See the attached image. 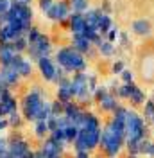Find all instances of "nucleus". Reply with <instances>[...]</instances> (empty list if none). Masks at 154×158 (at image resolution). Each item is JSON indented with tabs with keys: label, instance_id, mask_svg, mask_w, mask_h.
Returning <instances> with one entry per match:
<instances>
[{
	"label": "nucleus",
	"instance_id": "5701e85b",
	"mask_svg": "<svg viewBox=\"0 0 154 158\" xmlns=\"http://www.w3.org/2000/svg\"><path fill=\"white\" fill-rule=\"evenodd\" d=\"M7 122H9V128H14V129H20L22 124H23V115L20 111H14L7 117Z\"/></svg>",
	"mask_w": 154,
	"mask_h": 158
},
{
	"label": "nucleus",
	"instance_id": "c85d7f7f",
	"mask_svg": "<svg viewBox=\"0 0 154 158\" xmlns=\"http://www.w3.org/2000/svg\"><path fill=\"white\" fill-rule=\"evenodd\" d=\"M131 101L135 102V104H140V102H144V94H142V90L140 88H136L135 85L131 86Z\"/></svg>",
	"mask_w": 154,
	"mask_h": 158
},
{
	"label": "nucleus",
	"instance_id": "473e14b6",
	"mask_svg": "<svg viewBox=\"0 0 154 158\" xmlns=\"http://www.w3.org/2000/svg\"><path fill=\"white\" fill-rule=\"evenodd\" d=\"M11 9V0H0V15H7Z\"/></svg>",
	"mask_w": 154,
	"mask_h": 158
},
{
	"label": "nucleus",
	"instance_id": "f704fd0d",
	"mask_svg": "<svg viewBox=\"0 0 154 158\" xmlns=\"http://www.w3.org/2000/svg\"><path fill=\"white\" fill-rule=\"evenodd\" d=\"M106 95H107V92H106V88H104V86H99V88L95 90V97L99 99V102L106 97Z\"/></svg>",
	"mask_w": 154,
	"mask_h": 158
},
{
	"label": "nucleus",
	"instance_id": "58836bf2",
	"mask_svg": "<svg viewBox=\"0 0 154 158\" xmlns=\"http://www.w3.org/2000/svg\"><path fill=\"white\" fill-rule=\"evenodd\" d=\"M115 38H116V31H115V29H111L109 32H107V41L111 43V41H113Z\"/></svg>",
	"mask_w": 154,
	"mask_h": 158
},
{
	"label": "nucleus",
	"instance_id": "6ab92c4d",
	"mask_svg": "<svg viewBox=\"0 0 154 158\" xmlns=\"http://www.w3.org/2000/svg\"><path fill=\"white\" fill-rule=\"evenodd\" d=\"M48 138H50L52 142H56L58 146H61V148H65V146L68 144L67 137H65V129H56V131H52Z\"/></svg>",
	"mask_w": 154,
	"mask_h": 158
},
{
	"label": "nucleus",
	"instance_id": "2f4dec72",
	"mask_svg": "<svg viewBox=\"0 0 154 158\" xmlns=\"http://www.w3.org/2000/svg\"><path fill=\"white\" fill-rule=\"evenodd\" d=\"M152 115H154V102L152 101H147L145 102V117L152 118Z\"/></svg>",
	"mask_w": 154,
	"mask_h": 158
},
{
	"label": "nucleus",
	"instance_id": "c03bdc74",
	"mask_svg": "<svg viewBox=\"0 0 154 158\" xmlns=\"http://www.w3.org/2000/svg\"><path fill=\"white\" fill-rule=\"evenodd\" d=\"M151 120H152V124H154V115H152V118H151Z\"/></svg>",
	"mask_w": 154,
	"mask_h": 158
},
{
	"label": "nucleus",
	"instance_id": "aec40b11",
	"mask_svg": "<svg viewBox=\"0 0 154 158\" xmlns=\"http://www.w3.org/2000/svg\"><path fill=\"white\" fill-rule=\"evenodd\" d=\"M50 133V129L47 126V120H38L36 124H34V135L38 138H45Z\"/></svg>",
	"mask_w": 154,
	"mask_h": 158
},
{
	"label": "nucleus",
	"instance_id": "ea45409f",
	"mask_svg": "<svg viewBox=\"0 0 154 158\" xmlns=\"http://www.w3.org/2000/svg\"><path fill=\"white\" fill-rule=\"evenodd\" d=\"M7 23H9L7 15H0V27H4V25H7Z\"/></svg>",
	"mask_w": 154,
	"mask_h": 158
},
{
	"label": "nucleus",
	"instance_id": "423d86ee",
	"mask_svg": "<svg viewBox=\"0 0 154 158\" xmlns=\"http://www.w3.org/2000/svg\"><path fill=\"white\" fill-rule=\"evenodd\" d=\"M39 151H41L43 158H61L63 156V148L58 146L56 142H52L50 138H47V140L41 144Z\"/></svg>",
	"mask_w": 154,
	"mask_h": 158
},
{
	"label": "nucleus",
	"instance_id": "0eeeda50",
	"mask_svg": "<svg viewBox=\"0 0 154 158\" xmlns=\"http://www.w3.org/2000/svg\"><path fill=\"white\" fill-rule=\"evenodd\" d=\"M38 69L39 72H41V76L45 77V81H54V77H56V65L52 63V59L50 58H41L38 61Z\"/></svg>",
	"mask_w": 154,
	"mask_h": 158
},
{
	"label": "nucleus",
	"instance_id": "a19ab883",
	"mask_svg": "<svg viewBox=\"0 0 154 158\" xmlns=\"http://www.w3.org/2000/svg\"><path fill=\"white\" fill-rule=\"evenodd\" d=\"M18 4H22V6H30L32 4V0H16Z\"/></svg>",
	"mask_w": 154,
	"mask_h": 158
},
{
	"label": "nucleus",
	"instance_id": "cd10ccee",
	"mask_svg": "<svg viewBox=\"0 0 154 158\" xmlns=\"http://www.w3.org/2000/svg\"><path fill=\"white\" fill-rule=\"evenodd\" d=\"M9 156V138L0 135V158H7Z\"/></svg>",
	"mask_w": 154,
	"mask_h": 158
},
{
	"label": "nucleus",
	"instance_id": "2eb2a0df",
	"mask_svg": "<svg viewBox=\"0 0 154 158\" xmlns=\"http://www.w3.org/2000/svg\"><path fill=\"white\" fill-rule=\"evenodd\" d=\"M97 31H99L100 34H107V32L111 31V18L107 16L106 13H102V15H100L99 23H97Z\"/></svg>",
	"mask_w": 154,
	"mask_h": 158
},
{
	"label": "nucleus",
	"instance_id": "bb28decb",
	"mask_svg": "<svg viewBox=\"0 0 154 158\" xmlns=\"http://www.w3.org/2000/svg\"><path fill=\"white\" fill-rule=\"evenodd\" d=\"M25 38H27V41H29V45H34V43H38L39 38H41V31L36 29V27H32V29L25 34Z\"/></svg>",
	"mask_w": 154,
	"mask_h": 158
},
{
	"label": "nucleus",
	"instance_id": "1a4fd4ad",
	"mask_svg": "<svg viewBox=\"0 0 154 158\" xmlns=\"http://www.w3.org/2000/svg\"><path fill=\"white\" fill-rule=\"evenodd\" d=\"M14 56L16 52L13 50L11 43H0V67H9Z\"/></svg>",
	"mask_w": 154,
	"mask_h": 158
},
{
	"label": "nucleus",
	"instance_id": "c756f323",
	"mask_svg": "<svg viewBox=\"0 0 154 158\" xmlns=\"http://www.w3.org/2000/svg\"><path fill=\"white\" fill-rule=\"evenodd\" d=\"M99 52H100L102 56H111V54H113V45H111L109 41H102V43L99 45Z\"/></svg>",
	"mask_w": 154,
	"mask_h": 158
},
{
	"label": "nucleus",
	"instance_id": "4468645a",
	"mask_svg": "<svg viewBox=\"0 0 154 158\" xmlns=\"http://www.w3.org/2000/svg\"><path fill=\"white\" fill-rule=\"evenodd\" d=\"M79 113H81V106H79L77 102H74V101H72V102L65 104V111H63V115H65L70 122H72V120L79 115Z\"/></svg>",
	"mask_w": 154,
	"mask_h": 158
},
{
	"label": "nucleus",
	"instance_id": "b1692460",
	"mask_svg": "<svg viewBox=\"0 0 154 158\" xmlns=\"http://www.w3.org/2000/svg\"><path fill=\"white\" fill-rule=\"evenodd\" d=\"M100 106L102 110H106V111H115L118 108V104H116V99L113 95H106V97L100 101Z\"/></svg>",
	"mask_w": 154,
	"mask_h": 158
},
{
	"label": "nucleus",
	"instance_id": "a878e982",
	"mask_svg": "<svg viewBox=\"0 0 154 158\" xmlns=\"http://www.w3.org/2000/svg\"><path fill=\"white\" fill-rule=\"evenodd\" d=\"M77 135H79V128H75L74 124H72V126H68V128L65 129V137H67L68 144H74V142L77 140Z\"/></svg>",
	"mask_w": 154,
	"mask_h": 158
},
{
	"label": "nucleus",
	"instance_id": "4be33fe9",
	"mask_svg": "<svg viewBox=\"0 0 154 158\" xmlns=\"http://www.w3.org/2000/svg\"><path fill=\"white\" fill-rule=\"evenodd\" d=\"M140 155L154 158V142L152 140H147V138L142 140V144H140Z\"/></svg>",
	"mask_w": 154,
	"mask_h": 158
},
{
	"label": "nucleus",
	"instance_id": "393cba45",
	"mask_svg": "<svg viewBox=\"0 0 154 158\" xmlns=\"http://www.w3.org/2000/svg\"><path fill=\"white\" fill-rule=\"evenodd\" d=\"M70 2H72L74 13H77V15H83L88 9V0H70Z\"/></svg>",
	"mask_w": 154,
	"mask_h": 158
},
{
	"label": "nucleus",
	"instance_id": "37998d69",
	"mask_svg": "<svg viewBox=\"0 0 154 158\" xmlns=\"http://www.w3.org/2000/svg\"><path fill=\"white\" fill-rule=\"evenodd\" d=\"M125 158H138V155H127Z\"/></svg>",
	"mask_w": 154,
	"mask_h": 158
},
{
	"label": "nucleus",
	"instance_id": "72a5a7b5",
	"mask_svg": "<svg viewBox=\"0 0 154 158\" xmlns=\"http://www.w3.org/2000/svg\"><path fill=\"white\" fill-rule=\"evenodd\" d=\"M122 81H124L125 85H133V74L129 70H124L122 72Z\"/></svg>",
	"mask_w": 154,
	"mask_h": 158
},
{
	"label": "nucleus",
	"instance_id": "6e6552de",
	"mask_svg": "<svg viewBox=\"0 0 154 158\" xmlns=\"http://www.w3.org/2000/svg\"><path fill=\"white\" fill-rule=\"evenodd\" d=\"M0 76H2L4 85L7 88H13V86H16L20 83V74L14 72L13 69H9V67H0Z\"/></svg>",
	"mask_w": 154,
	"mask_h": 158
},
{
	"label": "nucleus",
	"instance_id": "a211bd4d",
	"mask_svg": "<svg viewBox=\"0 0 154 158\" xmlns=\"http://www.w3.org/2000/svg\"><path fill=\"white\" fill-rule=\"evenodd\" d=\"M58 101L61 104H68L74 101V94H72L70 86L68 88H58Z\"/></svg>",
	"mask_w": 154,
	"mask_h": 158
},
{
	"label": "nucleus",
	"instance_id": "7ed1b4c3",
	"mask_svg": "<svg viewBox=\"0 0 154 158\" xmlns=\"http://www.w3.org/2000/svg\"><path fill=\"white\" fill-rule=\"evenodd\" d=\"M100 133L102 131H88V129H79L77 140L74 142L75 151H93L100 146Z\"/></svg>",
	"mask_w": 154,
	"mask_h": 158
},
{
	"label": "nucleus",
	"instance_id": "39448f33",
	"mask_svg": "<svg viewBox=\"0 0 154 158\" xmlns=\"http://www.w3.org/2000/svg\"><path fill=\"white\" fill-rule=\"evenodd\" d=\"M70 15V6H68L65 0H59V2H54L52 9L47 13V16L54 22H63Z\"/></svg>",
	"mask_w": 154,
	"mask_h": 158
},
{
	"label": "nucleus",
	"instance_id": "7c9ffc66",
	"mask_svg": "<svg viewBox=\"0 0 154 158\" xmlns=\"http://www.w3.org/2000/svg\"><path fill=\"white\" fill-rule=\"evenodd\" d=\"M52 6H54V0H39V9L43 11L45 15L52 9Z\"/></svg>",
	"mask_w": 154,
	"mask_h": 158
},
{
	"label": "nucleus",
	"instance_id": "9d476101",
	"mask_svg": "<svg viewBox=\"0 0 154 158\" xmlns=\"http://www.w3.org/2000/svg\"><path fill=\"white\" fill-rule=\"evenodd\" d=\"M70 29L74 34H83L86 31V20H84V15H77L74 13L70 16Z\"/></svg>",
	"mask_w": 154,
	"mask_h": 158
},
{
	"label": "nucleus",
	"instance_id": "ddd939ff",
	"mask_svg": "<svg viewBox=\"0 0 154 158\" xmlns=\"http://www.w3.org/2000/svg\"><path fill=\"white\" fill-rule=\"evenodd\" d=\"M100 15H102V11H99V9H90V11H86L84 20H86V27H88V29H95V31H97V23H99Z\"/></svg>",
	"mask_w": 154,
	"mask_h": 158
},
{
	"label": "nucleus",
	"instance_id": "412c9836",
	"mask_svg": "<svg viewBox=\"0 0 154 158\" xmlns=\"http://www.w3.org/2000/svg\"><path fill=\"white\" fill-rule=\"evenodd\" d=\"M18 74H20V77H30V74H32V61L30 59L23 58V61L20 63V67H18Z\"/></svg>",
	"mask_w": 154,
	"mask_h": 158
},
{
	"label": "nucleus",
	"instance_id": "4c0bfd02",
	"mask_svg": "<svg viewBox=\"0 0 154 158\" xmlns=\"http://www.w3.org/2000/svg\"><path fill=\"white\" fill-rule=\"evenodd\" d=\"M7 128H9V122H7V118H6V117H0V133H4Z\"/></svg>",
	"mask_w": 154,
	"mask_h": 158
},
{
	"label": "nucleus",
	"instance_id": "9b49d317",
	"mask_svg": "<svg viewBox=\"0 0 154 158\" xmlns=\"http://www.w3.org/2000/svg\"><path fill=\"white\" fill-rule=\"evenodd\" d=\"M34 47L38 50L39 58H48L50 56V52H52V43H50V38L45 36V34H41V38H39L38 43H34Z\"/></svg>",
	"mask_w": 154,
	"mask_h": 158
},
{
	"label": "nucleus",
	"instance_id": "dca6fc26",
	"mask_svg": "<svg viewBox=\"0 0 154 158\" xmlns=\"http://www.w3.org/2000/svg\"><path fill=\"white\" fill-rule=\"evenodd\" d=\"M133 31H135L136 34H140V36H145V34L151 32V23L147 20H136L135 23H133Z\"/></svg>",
	"mask_w": 154,
	"mask_h": 158
},
{
	"label": "nucleus",
	"instance_id": "f8f14e48",
	"mask_svg": "<svg viewBox=\"0 0 154 158\" xmlns=\"http://www.w3.org/2000/svg\"><path fill=\"white\" fill-rule=\"evenodd\" d=\"M72 47H74L77 52L84 54V52H88V50H90L91 43H90V41H88L83 34H74V38H72Z\"/></svg>",
	"mask_w": 154,
	"mask_h": 158
},
{
	"label": "nucleus",
	"instance_id": "f257e3e1",
	"mask_svg": "<svg viewBox=\"0 0 154 158\" xmlns=\"http://www.w3.org/2000/svg\"><path fill=\"white\" fill-rule=\"evenodd\" d=\"M56 61H58V67H61L67 74H70V72L77 74V72L86 70V59L74 47H61L56 52Z\"/></svg>",
	"mask_w": 154,
	"mask_h": 158
},
{
	"label": "nucleus",
	"instance_id": "c9c22d12",
	"mask_svg": "<svg viewBox=\"0 0 154 158\" xmlns=\"http://www.w3.org/2000/svg\"><path fill=\"white\" fill-rule=\"evenodd\" d=\"M74 158H91V151H75Z\"/></svg>",
	"mask_w": 154,
	"mask_h": 158
},
{
	"label": "nucleus",
	"instance_id": "a18cd8bd",
	"mask_svg": "<svg viewBox=\"0 0 154 158\" xmlns=\"http://www.w3.org/2000/svg\"><path fill=\"white\" fill-rule=\"evenodd\" d=\"M7 158H14V156H11V155H9V156H7Z\"/></svg>",
	"mask_w": 154,
	"mask_h": 158
},
{
	"label": "nucleus",
	"instance_id": "f3484780",
	"mask_svg": "<svg viewBox=\"0 0 154 158\" xmlns=\"http://www.w3.org/2000/svg\"><path fill=\"white\" fill-rule=\"evenodd\" d=\"M11 47H13V50L16 52V54H22L23 50H27V47H29V41H27V38L25 36H22V38H16L11 41Z\"/></svg>",
	"mask_w": 154,
	"mask_h": 158
},
{
	"label": "nucleus",
	"instance_id": "79ce46f5",
	"mask_svg": "<svg viewBox=\"0 0 154 158\" xmlns=\"http://www.w3.org/2000/svg\"><path fill=\"white\" fill-rule=\"evenodd\" d=\"M34 158H43V155H41V151H39V149L34 153Z\"/></svg>",
	"mask_w": 154,
	"mask_h": 158
},
{
	"label": "nucleus",
	"instance_id": "f03ea898",
	"mask_svg": "<svg viewBox=\"0 0 154 158\" xmlns=\"http://www.w3.org/2000/svg\"><path fill=\"white\" fill-rule=\"evenodd\" d=\"M45 104V94L41 88H32L22 101V115L25 120H36L39 110Z\"/></svg>",
	"mask_w": 154,
	"mask_h": 158
},
{
	"label": "nucleus",
	"instance_id": "e433bc0d",
	"mask_svg": "<svg viewBox=\"0 0 154 158\" xmlns=\"http://www.w3.org/2000/svg\"><path fill=\"white\" fill-rule=\"evenodd\" d=\"M113 72H115V74H122V72H124V63H122V61H116L115 65H113Z\"/></svg>",
	"mask_w": 154,
	"mask_h": 158
},
{
	"label": "nucleus",
	"instance_id": "20e7f679",
	"mask_svg": "<svg viewBox=\"0 0 154 158\" xmlns=\"http://www.w3.org/2000/svg\"><path fill=\"white\" fill-rule=\"evenodd\" d=\"M30 151V144L22 137L9 138V155L14 158H23Z\"/></svg>",
	"mask_w": 154,
	"mask_h": 158
}]
</instances>
